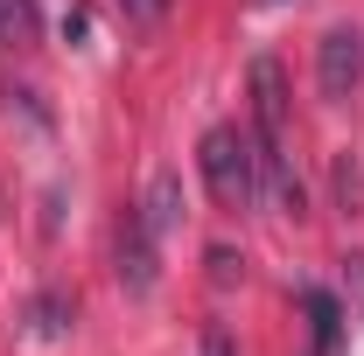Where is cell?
Segmentation results:
<instances>
[{
    "mask_svg": "<svg viewBox=\"0 0 364 356\" xmlns=\"http://www.w3.org/2000/svg\"><path fill=\"white\" fill-rule=\"evenodd\" d=\"M196 168H203L210 196H218L225 210H252V203H259V147H252V133L210 126L203 147H196Z\"/></svg>",
    "mask_w": 364,
    "mask_h": 356,
    "instance_id": "6da1fadb",
    "label": "cell"
},
{
    "mask_svg": "<svg viewBox=\"0 0 364 356\" xmlns=\"http://www.w3.org/2000/svg\"><path fill=\"white\" fill-rule=\"evenodd\" d=\"M358 77H364V35L358 28H329V35L316 43V84H322V98H350Z\"/></svg>",
    "mask_w": 364,
    "mask_h": 356,
    "instance_id": "7a4b0ae2",
    "label": "cell"
},
{
    "mask_svg": "<svg viewBox=\"0 0 364 356\" xmlns=\"http://www.w3.org/2000/svg\"><path fill=\"white\" fill-rule=\"evenodd\" d=\"M119 279H127V294H147L154 287V238H147L140 217L119 223Z\"/></svg>",
    "mask_w": 364,
    "mask_h": 356,
    "instance_id": "3957f363",
    "label": "cell"
},
{
    "mask_svg": "<svg viewBox=\"0 0 364 356\" xmlns=\"http://www.w3.org/2000/svg\"><path fill=\"white\" fill-rule=\"evenodd\" d=\"M176 210H182V196H176V175L161 168V175L147 182V203H140V223H147V238H154V245L168 238V223H176Z\"/></svg>",
    "mask_w": 364,
    "mask_h": 356,
    "instance_id": "277c9868",
    "label": "cell"
},
{
    "mask_svg": "<svg viewBox=\"0 0 364 356\" xmlns=\"http://www.w3.org/2000/svg\"><path fill=\"white\" fill-rule=\"evenodd\" d=\"M43 35V14H36V0H0V43L28 49Z\"/></svg>",
    "mask_w": 364,
    "mask_h": 356,
    "instance_id": "5b68a950",
    "label": "cell"
},
{
    "mask_svg": "<svg viewBox=\"0 0 364 356\" xmlns=\"http://www.w3.org/2000/svg\"><path fill=\"white\" fill-rule=\"evenodd\" d=\"M301 308H309V321H316V350H336V335H343V308H336L322 287L301 294Z\"/></svg>",
    "mask_w": 364,
    "mask_h": 356,
    "instance_id": "8992f818",
    "label": "cell"
},
{
    "mask_svg": "<svg viewBox=\"0 0 364 356\" xmlns=\"http://www.w3.org/2000/svg\"><path fill=\"white\" fill-rule=\"evenodd\" d=\"M238 272H245V259H238V252H225V245H210V279H218V287H231Z\"/></svg>",
    "mask_w": 364,
    "mask_h": 356,
    "instance_id": "52a82bcc",
    "label": "cell"
},
{
    "mask_svg": "<svg viewBox=\"0 0 364 356\" xmlns=\"http://www.w3.org/2000/svg\"><path fill=\"white\" fill-rule=\"evenodd\" d=\"M127 7H134L140 21H154V14H161V7H168V0H127Z\"/></svg>",
    "mask_w": 364,
    "mask_h": 356,
    "instance_id": "ba28073f",
    "label": "cell"
}]
</instances>
